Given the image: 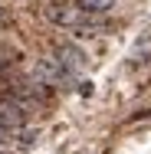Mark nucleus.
I'll list each match as a JSON object with an SVG mask.
<instances>
[{"label":"nucleus","mask_w":151,"mask_h":154,"mask_svg":"<svg viewBox=\"0 0 151 154\" xmlns=\"http://www.w3.org/2000/svg\"><path fill=\"white\" fill-rule=\"evenodd\" d=\"M36 79H39V85H62V82H72V72L56 56H46L36 62Z\"/></svg>","instance_id":"1"},{"label":"nucleus","mask_w":151,"mask_h":154,"mask_svg":"<svg viewBox=\"0 0 151 154\" xmlns=\"http://www.w3.org/2000/svg\"><path fill=\"white\" fill-rule=\"evenodd\" d=\"M46 17H49L56 26H66V30H79V26L86 23V17H89V13H82L76 3H72V7H69V3H53V7L46 10Z\"/></svg>","instance_id":"2"},{"label":"nucleus","mask_w":151,"mask_h":154,"mask_svg":"<svg viewBox=\"0 0 151 154\" xmlns=\"http://www.w3.org/2000/svg\"><path fill=\"white\" fill-rule=\"evenodd\" d=\"M20 125H27V108L13 98H0V128L10 131V128H20Z\"/></svg>","instance_id":"3"},{"label":"nucleus","mask_w":151,"mask_h":154,"mask_svg":"<svg viewBox=\"0 0 151 154\" xmlns=\"http://www.w3.org/2000/svg\"><path fill=\"white\" fill-rule=\"evenodd\" d=\"M56 59H59L72 75H79V72L86 69V53H82L79 46H72V43H62L59 49H56Z\"/></svg>","instance_id":"4"},{"label":"nucleus","mask_w":151,"mask_h":154,"mask_svg":"<svg viewBox=\"0 0 151 154\" xmlns=\"http://www.w3.org/2000/svg\"><path fill=\"white\" fill-rule=\"evenodd\" d=\"M76 7L92 17V13H109V10L115 7V0H76Z\"/></svg>","instance_id":"5"},{"label":"nucleus","mask_w":151,"mask_h":154,"mask_svg":"<svg viewBox=\"0 0 151 154\" xmlns=\"http://www.w3.org/2000/svg\"><path fill=\"white\" fill-rule=\"evenodd\" d=\"M131 59H135V62H148V59H151V36H145V39H138V46H135Z\"/></svg>","instance_id":"6"},{"label":"nucleus","mask_w":151,"mask_h":154,"mask_svg":"<svg viewBox=\"0 0 151 154\" xmlns=\"http://www.w3.org/2000/svg\"><path fill=\"white\" fill-rule=\"evenodd\" d=\"M0 20H3V7H0Z\"/></svg>","instance_id":"7"}]
</instances>
